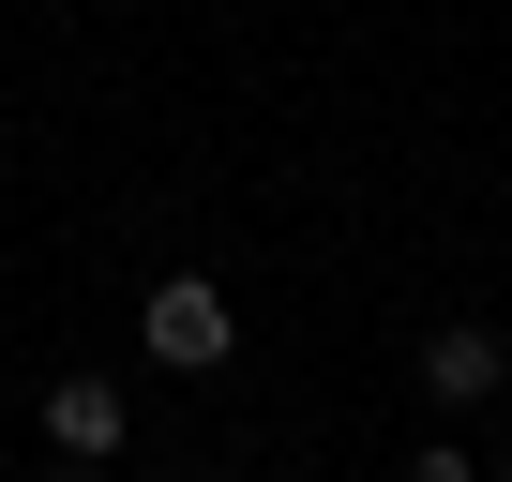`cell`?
I'll return each instance as SVG.
<instances>
[{
	"label": "cell",
	"mask_w": 512,
	"mask_h": 482,
	"mask_svg": "<svg viewBox=\"0 0 512 482\" xmlns=\"http://www.w3.org/2000/svg\"><path fill=\"white\" fill-rule=\"evenodd\" d=\"M136 332H151V362L211 377V362H226V287H196V272H181V287H151V317H136Z\"/></svg>",
	"instance_id": "cell-1"
},
{
	"label": "cell",
	"mask_w": 512,
	"mask_h": 482,
	"mask_svg": "<svg viewBox=\"0 0 512 482\" xmlns=\"http://www.w3.org/2000/svg\"><path fill=\"white\" fill-rule=\"evenodd\" d=\"M121 422H136V407H121V377H46V437H61L76 467H106V452H121Z\"/></svg>",
	"instance_id": "cell-2"
},
{
	"label": "cell",
	"mask_w": 512,
	"mask_h": 482,
	"mask_svg": "<svg viewBox=\"0 0 512 482\" xmlns=\"http://www.w3.org/2000/svg\"><path fill=\"white\" fill-rule=\"evenodd\" d=\"M497 377H512V362H497V332H482V317H452V332L422 347V392H437V407H482Z\"/></svg>",
	"instance_id": "cell-3"
},
{
	"label": "cell",
	"mask_w": 512,
	"mask_h": 482,
	"mask_svg": "<svg viewBox=\"0 0 512 482\" xmlns=\"http://www.w3.org/2000/svg\"><path fill=\"white\" fill-rule=\"evenodd\" d=\"M407 482H482V467H467L452 437H422V452H407Z\"/></svg>",
	"instance_id": "cell-4"
},
{
	"label": "cell",
	"mask_w": 512,
	"mask_h": 482,
	"mask_svg": "<svg viewBox=\"0 0 512 482\" xmlns=\"http://www.w3.org/2000/svg\"><path fill=\"white\" fill-rule=\"evenodd\" d=\"M497 482H512V467H497Z\"/></svg>",
	"instance_id": "cell-5"
}]
</instances>
